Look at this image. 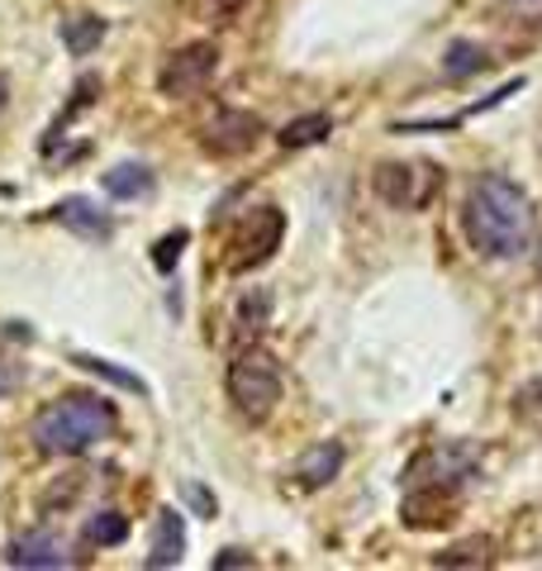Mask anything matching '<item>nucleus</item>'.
<instances>
[{
    "label": "nucleus",
    "instance_id": "obj_23",
    "mask_svg": "<svg viewBox=\"0 0 542 571\" xmlns=\"http://www.w3.org/2000/svg\"><path fill=\"white\" fill-rule=\"evenodd\" d=\"M500 14L519 24H542V0H500Z\"/></svg>",
    "mask_w": 542,
    "mask_h": 571
},
{
    "label": "nucleus",
    "instance_id": "obj_2",
    "mask_svg": "<svg viewBox=\"0 0 542 571\" xmlns=\"http://www.w3.org/2000/svg\"><path fill=\"white\" fill-rule=\"evenodd\" d=\"M115 424L119 415L105 395H62V401L39 409L29 434H34V448L48 457H76L115 434Z\"/></svg>",
    "mask_w": 542,
    "mask_h": 571
},
{
    "label": "nucleus",
    "instance_id": "obj_19",
    "mask_svg": "<svg viewBox=\"0 0 542 571\" xmlns=\"http://www.w3.org/2000/svg\"><path fill=\"white\" fill-rule=\"evenodd\" d=\"M186 243H190V233H186V229H177V233H163V238H157V248H153V267H157V272H171Z\"/></svg>",
    "mask_w": 542,
    "mask_h": 571
},
{
    "label": "nucleus",
    "instance_id": "obj_12",
    "mask_svg": "<svg viewBox=\"0 0 542 571\" xmlns=\"http://www.w3.org/2000/svg\"><path fill=\"white\" fill-rule=\"evenodd\" d=\"M271 324V291L267 286H248L243 295H238V305H233V339L238 343H252V339H262Z\"/></svg>",
    "mask_w": 542,
    "mask_h": 571
},
{
    "label": "nucleus",
    "instance_id": "obj_4",
    "mask_svg": "<svg viewBox=\"0 0 542 571\" xmlns=\"http://www.w3.org/2000/svg\"><path fill=\"white\" fill-rule=\"evenodd\" d=\"M219 72V43H181L177 53L163 62V72H157V91L167 95V101H190V95H200L205 86L215 82Z\"/></svg>",
    "mask_w": 542,
    "mask_h": 571
},
{
    "label": "nucleus",
    "instance_id": "obj_13",
    "mask_svg": "<svg viewBox=\"0 0 542 571\" xmlns=\"http://www.w3.org/2000/svg\"><path fill=\"white\" fill-rule=\"evenodd\" d=\"M105 34H110V24L101 20V14H72V20H62V43H67L72 58L95 53Z\"/></svg>",
    "mask_w": 542,
    "mask_h": 571
},
{
    "label": "nucleus",
    "instance_id": "obj_21",
    "mask_svg": "<svg viewBox=\"0 0 542 571\" xmlns=\"http://www.w3.org/2000/svg\"><path fill=\"white\" fill-rule=\"evenodd\" d=\"M514 409H519L523 419H542V376H533L529 386L514 391Z\"/></svg>",
    "mask_w": 542,
    "mask_h": 571
},
{
    "label": "nucleus",
    "instance_id": "obj_17",
    "mask_svg": "<svg viewBox=\"0 0 542 571\" xmlns=\"http://www.w3.org/2000/svg\"><path fill=\"white\" fill-rule=\"evenodd\" d=\"M486 48L481 43H471V39H457L452 48H448V58H442V76H448V82H467V76H476L486 68Z\"/></svg>",
    "mask_w": 542,
    "mask_h": 571
},
{
    "label": "nucleus",
    "instance_id": "obj_3",
    "mask_svg": "<svg viewBox=\"0 0 542 571\" xmlns=\"http://www.w3.org/2000/svg\"><path fill=\"white\" fill-rule=\"evenodd\" d=\"M225 391H229V401L233 409L243 419L252 424H262L271 409L281 405V367H277V357L262 353V347H248V353H238L229 362V376H225Z\"/></svg>",
    "mask_w": 542,
    "mask_h": 571
},
{
    "label": "nucleus",
    "instance_id": "obj_18",
    "mask_svg": "<svg viewBox=\"0 0 542 571\" xmlns=\"http://www.w3.org/2000/svg\"><path fill=\"white\" fill-rule=\"evenodd\" d=\"M124 538H129V519H124L119 510H101L86 519V543L91 548H119Z\"/></svg>",
    "mask_w": 542,
    "mask_h": 571
},
{
    "label": "nucleus",
    "instance_id": "obj_26",
    "mask_svg": "<svg viewBox=\"0 0 542 571\" xmlns=\"http://www.w3.org/2000/svg\"><path fill=\"white\" fill-rule=\"evenodd\" d=\"M215 567H252V558H248L243 548H225V552L215 558Z\"/></svg>",
    "mask_w": 542,
    "mask_h": 571
},
{
    "label": "nucleus",
    "instance_id": "obj_16",
    "mask_svg": "<svg viewBox=\"0 0 542 571\" xmlns=\"http://www.w3.org/2000/svg\"><path fill=\"white\" fill-rule=\"evenodd\" d=\"M333 134V115H324V110H314V115H300L291 120L285 129L277 134L281 148H314V143H324Z\"/></svg>",
    "mask_w": 542,
    "mask_h": 571
},
{
    "label": "nucleus",
    "instance_id": "obj_22",
    "mask_svg": "<svg viewBox=\"0 0 542 571\" xmlns=\"http://www.w3.org/2000/svg\"><path fill=\"white\" fill-rule=\"evenodd\" d=\"M238 6H243V0H190V14H196V20L219 24V20H229Z\"/></svg>",
    "mask_w": 542,
    "mask_h": 571
},
{
    "label": "nucleus",
    "instance_id": "obj_11",
    "mask_svg": "<svg viewBox=\"0 0 542 571\" xmlns=\"http://www.w3.org/2000/svg\"><path fill=\"white\" fill-rule=\"evenodd\" d=\"M343 463H347L343 443H314V448L300 453V463H295V481L305 486V490H319V486H329L333 476L343 471Z\"/></svg>",
    "mask_w": 542,
    "mask_h": 571
},
{
    "label": "nucleus",
    "instance_id": "obj_24",
    "mask_svg": "<svg viewBox=\"0 0 542 571\" xmlns=\"http://www.w3.org/2000/svg\"><path fill=\"white\" fill-rule=\"evenodd\" d=\"M20 381H24L20 362H6V357H0V401H6L10 391H20Z\"/></svg>",
    "mask_w": 542,
    "mask_h": 571
},
{
    "label": "nucleus",
    "instance_id": "obj_27",
    "mask_svg": "<svg viewBox=\"0 0 542 571\" xmlns=\"http://www.w3.org/2000/svg\"><path fill=\"white\" fill-rule=\"evenodd\" d=\"M538 277H542V248H538Z\"/></svg>",
    "mask_w": 542,
    "mask_h": 571
},
{
    "label": "nucleus",
    "instance_id": "obj_9",
    "mask_svg": "<svg viewBox=\"0 0 542 571\" xmlns=\"http://www.w3.org/2000/svg\"><path fill=\"white\" fill-rule=\"evenodd\" d=\"M48 219H58L62 229H72L76 238H86V243H110L115 238V219H110L101 205H91L86 196H67V200H58L53 205V215Z\"/></svg>",
    "mask_w": 542,
    "mask_h": 571
},
{
    "label": "nucleus",
    "instance_id": "obj_25",
    "mask_svg": "<svg viewBox=\"0 0 542 571\" xmlns=\"http://www.w3.org/2000/svg\"><path fill=\"white\" fill-rule=\"evenodd\" d=\"M186 500H190V505H196V510H200V515H215V500H210V496H205V490H200L196 481H190V486H186Z\"/></svg>",
    "mask_w": 542,
    "mask_h": 571
},
{
    "label": "nucleus",
    "instance_id": "obj_8",
    "mask_svg": "<svg viewBox=\"0 0 542 571\" xmlns=\"http://www.w3.org/2000/svg\"><path fill=\"white\" fill-rule=\"evenodd\" d=\"M6 562L24 567V571H58V567H72V552H67V543H62L58 533L34 529V533H20L6 548Z\"/></svg>",
    "mask_w": 542,
    "mask_h": 571
},
{
    "label": "nucleus",
    "instance_id": "obj_15",
    "mask_svg": "<svg viewBox=\"0 0 542 571\" xmlns=\"http://www.w3.org/2000/svg\"><path fill=\"white\" fill-rule=\"evenodd\" d=\"M72 362H76V367H82V372H91V376L110 381V386L129 391V395H148V381H143L138 372H129V367H119V362H110V357H95V353H72Z\"/></svg>",
    "mask_w": 542,
    "mask_h": 571
},
{
    "label": "nucleus",
    "instance_id": "obj_1",
    "mask_svg": "<svg viewBox=\"0 0 542 571\" xmlns=\"http://www.w3.org/2000/svg\"><path fill=\"white\" fill-rule=\"evenodd\" d=\"M461 229L467 243L490 262H514L533 248V200L519 181L500 172H481L461 200Z\"/></svg>",
    "mask_w": 542,
    "mask_h": 571
},
{
    "label": "nucleus",
    "instance_id": "obj_7",
    "mask_svg": "<svg viewBox=\"0 0 542 571\" xmlns=\"http://www.w3.org/2000/svg\"><path fill=\"white\" fill-rule=\"evenodd\" d=\"M267 134V124L252 115V110H219V115L205 124V153H215V157H243L258 148V138Z\"/></svg>",
    "mask_w": 542,
    "mask_h": 571
},
{
    "label": "nucleus",
    "instance_id": "obj_10",
    "mask_svg": "<svg viewBox=\"0 0 542 571\" xmlns=\"http://www.w3.org/2000/svg\"><path fill=\"white\" fill-rule=\"evenodd\" d=\"M186 552V523H181V510H157L153 519V543H148V558H143V567H177Z\"/></svg>",
    "mask_w": 542,
    "mask_h": 571
},
{
    "label": "nucleus",
    "instance_id": "obj_14",
    "mask_svg": "<svg viewBox=\"0 0 542 571\" xmlns=\"http://www.w3.org/2000/svg\"><path fill=\"white\" fill-rule=\"evenodd\" d=\"M101 186H105V196H115V200H138L153 190V172L143 163H119V167L105 172Z\"/></svg>",
    "mask_w": 542,
    "mask_h": 571
},
{
    "label": "nucleus",
    "instance_id": "obj_20",
    "mask_svg": "<svg viewBox=\"0 0 542 571\" xmlns=\"http://www.w3.org/2000/svg\"><path fill=\"white\" fill-rule=\"evenodd\" d=\"M481 562H490L481 538H476V543H457L452 552H442V558H438V567H481Z\"/></svg>",
    "mask_w": 542,
    "mask_h": 571
},
{
    "label": "nucleus",
    "instance_id": "obj_5",
    "mask_svg": "<svg viewBox=\"0 0 542 571\" xmlns=\"http://www.w3.org/2000/svg\"><path fill=\"white\" fill-rule=\"evenodd\" d=\"M281 233H285V215L277 205H258L243 225L233 233V272H248V267H262L271 252L281 248Z\"/></svg>",
    "mask_w": 542,
    "mask_h": 571
},
{
    "label": "nucleus",
    "instance_id": "obj_6",
    "mask_svg": "<svg viewBox=\"0 0 542 571\" xmlns=\"http://www.w3.org/2000/svg\"><path fill=\"white\" fill-rule=\"evenodd\" d=\"M434 167L424 163H381L372 172V190L395 210H419V205L434 196Z\"/></svg>",
    "mask_w": 542,
    "mask_h": 571
}]
</instances>
